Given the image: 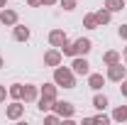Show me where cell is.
<instances>
[{"instance_id":"d4e9b609","label":"cell","mask_w":127,"mask_h":125,"mask_svg":"<svg viewBox=\"0 0 127 125\" xmlns=\"http://www.w3.org/2000/svg\"><path fill=\"white\" fill-rule=\"evenodd\" d=\"M93 120H95V123H103V125H108V123H110V120H112V118H108V115H105V113L100 110L98 115H93Z\"/></svg>"},{"instance_id":"4316f807","label":"cell","mask_w":127,"mask_h":125,"mask_svg":"<svg viewBox=\"0 0 127 125\" xmlns=\"http://www.w3.org/2000/svg\"><path fill=\"white\" fill-rule=\"evenodd\" d=\"M5 98H7V88L5 83H0V103H5Z\"/></svg>"},{"instance_id":"8992f818","label":"cell","mask_w":127,"mask_h":125,"mask_svg":"<svg viewBox=\"0 0 127 125\" xmlns=\"http://www.w3.org/2000/svg\"><path fill=\"white\" fill-rule=\"evenodd\" d=\"M22 115H25V103H22V101H12V103L5 108V118H7V120H20Z\"/></svg>"},{"instance_id":"8fae6325","label":"cell","mask_w":127,"mask_h":125,"mask_svg":"<svg viewBox=\"0 0 127 125\" xmlns=\"http://www.w3.org/2000/svg\"><path fill=\"white\" fill-rule=\"evenodd\" d=\"M64 42H68V34H66L64 30H51V32H49V44H51V47L59 49Z\"/></svg>"},{"instance_id":"ffe728a7","label":"cell","mask_w":127,"mask_h":125,"mask_svg":"<svg viewBox=\"0 0 127 125\" xmlns=\"http://www.w3.org/2000/svg\"><path fill=\"white\" fill-rule=\"evenodd\" d=\"M83 27H86V30H98V27H100V25H98L95 12H88V15L83 17Z\"/></svg>"},{"instance_id":"9a60e30c","label":"cell","mask_w":127,"mask_h":125,"mask_svg":"<svg viewBox=\"0 0 127 125\" xmlns=\"http://www.w3.org/2000/svg\"><path fill=\"white\" fill-rule=\"evenodd\" d=\"M117 62H122V54H120V52H115V49H108V52L103 54V64H105V66H110V64H117Z\"/></svg>"},{"instance_id":"4dcf8cb0","label":"cell","mask_w":127,"mask_h":125,"mask_svg":"<svg viewBox=\"0 0 127 125\" xmlns=\"http://www.w3.org/2000/svg\"><path fill=\"white\" fill-rule=\"evenodd\" d=\"M2 7H7V0H0V10H2Z\"/></svg>"},{"instance_id":"3957f363","label":"cell","mask_w":127,"mask_h":125,"mask_svg":"<svg viewBox=\"0 0 127 125\" xmlns=\"http://www.w3.org/2000/svg\"><path fill=\"white\" fill-rule=\"evenodd\" d=\"M108 81H115V83H120L122 78H127V66H122V62L117 64H110L108 66V74H105Z\"/></svg>"},{"instance_id":"4fadbf2b","label":"cell","mask_w":127,"mask_h":125,"mask_svg":"<svg viewBox=\"0 0 127 125\" xmlns=\"http://www.w3.org/2000/svg\"><path fill=\"white\" fill-rule=\"evenodd\" d=\"M73 44H76V54H81V57L91 54V49H93V42H91L88 37H81V39H76Z\"/></svg>"},{"instance_id":"83f0119b","label":"cell","mask_w":127,"mask_h":125,"mask_svg":"<svg viewBox=\"0 0 127 125\" xmlns=\"http://www.w3.org/2000/svg\"><path fill=\"white\" fill-rule=\"evenodd\" d=\"M120 83H122V86H120V91H122V96H125V98H127V78H122Z\"/></svg>"},{"instance_id":"ac0fdd59","label":"cell","mask_w":127,"mask_h":125,"mask_svg":"<svg viewBox=\"0 0 127 125\" xmlns=\"http://www.w3.org/2000/svg\"><path fill=\"white\" fill-rule=\"evenodd\" d=\"M110 118H112V120H117V123H127V106H117V108L112 110Z\"/></svg>"},{"instance_id":"52a82bcc","label":"cell","mask_w":127,"mask_h":125,"mask_svg":"<svg viewBox=\"0 0 127 125\" xmlns=\"http://www.w3.org/2000/svg\"><path fill=\"white\" fill-rule=\"evenodd\" d=\"M39 98V86L37 83H22V101L25 103H37Z\"/></svg>"},{"instance_id":"9c48e42d","label":"cell","mask_w":127,"mask_h":125,"mask_svg":"<svg viewBox=\"0 0 127 125\" xmlns=\"http://www.w3.org/2000/svg\"><path fill=\"white\" fill-rule=\"evenodd\" d=\"M39 96L56 101V98H59V86H56L54 81H49V83H42V86H39Z\"/></svg>"},{"instance_id":"2e32d148","label":"cell","mask_w":127,"mask_h":125,"mask_svg":"<svg viewBox=\"0 0 127 125\" xmlns=\"http://www.w3.org/2000/svg\"><path fill=\"white\" fill-rule=\"evenodd\" d=\"M95 17H98V25L103 27V25H110V20H112V12L108 10V7H105V5H103V7H100V10L95 12Z\"/></svg>"},{"instance_id":"e0dca14e","label":"cell","mask_w":127,"mask_h":125,"mask_svg":"<svg viewBox=\"0 0 127 125\" xmlns=\"http://www.w3.org/2000/svg\"><path fill=\"white\" fill-rule=\"evenodd\" d=\"M37 108L42 110V113H49V110H54V101H51V98H44V96H39V98H37Z\"/></svg>"},{"instance_id":"1f68e13d","label":"cell","mask_w":127,"mask_h":125,"mask_svg":"<svg viewBox=\"0 0 127 125\" xmlns=\"http://www.w3.org/2000/svg\"><path fill=\"white\" fill-rule=\"evenodd\" d=\"M2 66H5V59H2V57H0V69H2Z\"/></svg>"},{"instance_id":"5bb4252c","label":"cell","mask_w":127,"mask_h":125,"mask_svg":"<svg viewBox=\"0 0 127 125\" xmlns=\"http://www.w3.org/2000/svg\"><path fill=\"white\" fill-rule=\"evenodd\" d=\"M108 106H110L108 96H105V93H100V91H95V96H93V108H95V110H105Z\"/></svg>"},{"instance_id":"cb8c5ba5","label":"cell","mask_w":127,"mask_h":125,"mask_svg":"<svg viewBox=\"0 0 127 125\" xmlns=\"http://www.w3.org/2000/svg\"><path fill=\"white\" fill-rule=\"evenodd\" d=\"M59 5H61L66 12H71V10H76V7H78V2H76V0H59Z\"/></svg>"},{"instance_id":"d6a6232c","label":"cell","mask_w":127,"mask_h":125,"mask_svg":"<svg viewBox=\"0 0 127 125\" xmlns=\"http://www.w3.org/2000/svg\"><path fill=\"white\" fill-rule=\"evenodd\" d=\"M122 52H125V57H127V47H125V49H122Z\"/></svg>"},{"instance_id":"30bf717a","label":"cell","mask_w":127,"mask_h":125,"mask_svg":"<svg viewBox=\"0 0 127 125\" xmlns=\"http://www.w3.org/2000/svg\"><path fill=\"white\" fill-rule=\"evenodd\" d=\"M30 37H32L30 27H25V25H20V22L12 27V39H15V42H30Z\"/></svg>"},{"instance_id":"7402d4cb","label":"cell","mask_w":127,"mask_h":125,"mask_svg":"<svg viewBox=\"0 0 127 125\" xmlns=\"http://www.w3.org/2000/svg\"><path fill=\"white\" fill-rule=\"evenodd\" d=\"M59 49H61V54H64V57H71V59L76 57V44H73V42H64Z\"/></svg>"},{"instance_id":"d6986e66","label":"cell","mask_w":127,"mask_h":125,"mask_svg":"<svg viewBox=\"0 0 127 125\" xmlns=\"http://www.w3.org/2000/svg\"><path fill=\"white\" fill-rule=\"evenodd\" d=\"M125 2L127 0H103V5H105L110 12H120V10L125 7Z\"/></svg>"},{"instance_id":"44dd1931","label":"cell","mask_w":127,"mask_h":125,"mask_svg":"<svg viewBox=\"0 0 127 125\" xmlns=\"http://www.w3.org/2000/svg\"><path fill=\"white\" fill-rule=\"evenodd\" d=\"M7 96H10L12 101H22V83H10Z\"/></svg>"},{"instance_id":"603a6c76","label":"cell","mask_w":127,"mask_h":125,"mask_svg":"<svg viewBox=\"0 0 127 125\" xmlns=\"http://www.w3.org/2000/svg\"><path fill=\"white\" fill-rule=\"evenodd\" d=\"M59 120H61V115H59V113H51V110L44 113V123H47V125H56Z\"/></svg>"},{"instance_id":"f1b7e54d","label":"cell","mask_w":127,"mask_h":125,"mask_svg":"<svg viewBox=\"0 0 127 125\" xmlns=\"http://www.w3.org/2000/svg\"><path fill=\"white\" fill-rule=\"evenodd\" d=\"M25 2H27L30 7H39V5H42V0H25Z\"/></svg>"},{"instance_id":"836d02e7","label":"cell","mask_w":127,"mask_h":125,"mask_svg":"<svg viewBox=\"0 0 127 125\" xmlns=\"http://www.w3.org/2000/svg\"><path fill=\"white\" fill-rule=\"evenodd\" d=\"M125 66H127V57H125Z\"/></svg>"},{"instance_id":"484cf974","label":"cell","mask_w":127,"mask_h":125,"mask_svg":"<svg viewBox=\"0 0 127 125\" xmlns=\"http://www.w3.org/2000/svg\"><path fill=\"white\" fill-rule=\"evenodd\" d=\"M117 34H120V39H125V42H127V25H120Z\"/></svg>"},{"instance_id":"6da1fadb","label":"cell","mask_w":127,"mask_h":125,"mask_svg":"<svg viewBox=\"0 0 127 125\" xmlns=\"http://www.w3.org/2000/svg\"><path fill=\"white\" fill-rule=\"evenodd\" d=\"M54 83L59 88H76V74L71 71V66H54Z\"/></svg>"},{"instance_id":"7a4b0ae2","label":"cell","mask_w":127,"mask_h":125,"mask_svg":"<svg viewBox=\"0 0 127 125\" xmlns=\"http://www.w3.org/2000/svg\"><path fill=\"white\" fill-rule=\"evenodd\" d=\"M54 113H59L61 115V120H71L73 115H76V106L71 103V101H54Z\"/></svg>"},{"instance_id":"ba28073f","label":"cell","mask_w":127,"mask_h":125,"mask_svg":"<svg viewBox=\"0 0 127 125\" xmlns=\"http://www.w3.org/2000/svg\"><path fill=\"white\" fill-rule=\"evenodd\" d=\"M64 62V54H61V49H56V47H51V49H47L44 52V64L47 66H59V64Z\"/></svg>"},{"instance_id":"5b68a950","label":"cell","mask_w":127,"mask_h":125,"mask_svg":"<svg viewBox=\"0 0 127 125\" xmlns=\"http://www.w3.org/2000/svg\"><path fill=\"white\" fill-rule=\"evenodd\" d=\"M17 22H20L17 10H12V7H2V10H0V25H2V27H15Z\"/></svg>"},{"instance_id":"f546056e","label":"cell","mask_w":127,"mask_h":125,"mask_svg":"<svg viewBox=\"0 0 127 125\" xmlns=\"http://www.w3.org/2000/svg\"><path fill=\"white\" fill-rule=\"evenodd\" d=\"M56 2H59V0H42V5H44V7H51V5H56Z\"/></svg>"},{"instance_id":"277c9868","label":"cell","mask_w":127,"mask_h":125,"mask_svg":"<svg viewBox=\"0 0 127 125\" xmlns=\"http://www.w3.org/2000/svg\"><path fill=\"white\" fill-rule=\"evenodd\" d=\"M71 71H73L76 76H88V74H91V64H88V59L81 57V54H76L73 62H71Z\"/></svg>"},{"instance_id":"7c38bea8","label":"cell","mask_w":127,"mask_h":125,"mask_svg":"<svg viewBox=\"0 0 127 125\" xmlns=\"http://www.w3.org/2000/svg\"><path fill=\"white\" fill-rule=\"evenodd\" d=\"M86 78H88V88H93V91H100V88L105 86V81H108L103 74H93V71H91Z\"/></svg>"}]
</instances>
